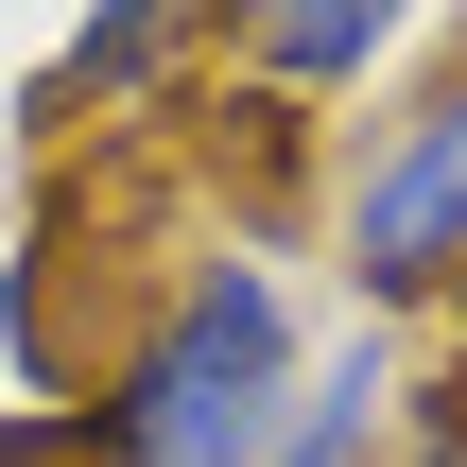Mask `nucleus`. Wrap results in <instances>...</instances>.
I'll use <instances>...</instances> for the list:
<instances>
[{"instance_id":"1","label":"nucleus","mask_w":467,"mask_h":467,"mask_svg":"<svg viewBox=\"0 0 467 467\" xmlns=\"http://www.w3.org/2000/svg\"><path fill=\"white\" fill-rule=\"evenodd\" d=\"M295 364H312V347H295V295H277L243 243H208V260L104 347V381L69 399V467H260Z\"/></svg>"},{"instance_id":"2","label":"nucleus","mask_w":467,"mask_h":467,"mask_svg":"<svg viewBox=\"0 0 467 467\" xmlns=\"http://www.w3.org/2000/svg\"><path fill=\"white\" fill-rule=\"evenodd\" d=\"M329 277L364 329H416L467 295V17L433 35V87L364 121V156L329 191Z\"/></svg>"},{"instance_id":"3","label":"nucleus","mask_w":467,"mask_h":467,"mask_svg":"<svg viewBox=\"0 0 467 467\" xmlns=\"http://www.w3.org/2000/svg\"><path fill=\"white\" fill-rule=\"evenodd\" d=\"M399 451H416V329H347L295 364L260 467H399Z\"/></svg>"},{"instance_id":"4","label":"nucleus","mask_w":467,"mask_h":467,"mask_svg":"<svg viewBox=\"0 0 467 467\" xmlns=\"http://www.w3.org/2000/svg\"><path fill=\"white\" fill-rule=\"evenodd\" d=\"M225 69L260 87H381L399 52H433V17H381V0H260V17H208Z\"/></svg>"},{"instance_id":"5","label":"nucleus","mask_w":467,"mask_h":467,"mask_svg":"<svg viewBox=\"0 0 467 467\" xmlns=\"http://www.w3.org/2000/svg\"><path fill=\"white\" fill-rule=\"evenodd\" d=\"M191 52H208V17H87V35L52 52V104H121V87L191 69Z\"/></svg>"},{"instance_id":"6","label":"nucleus","mask_w":467,"mask_h":467,"mask_svg":"<svg viewBox=\"0 0 467 467\" xmlns=\"http://www.w3.org/2000/svg\"><path fill=\"white\" fill-rule=\"evenodd\" d=\"M399 467H433V451H399Z\"/></svg>"}]
</instances>
